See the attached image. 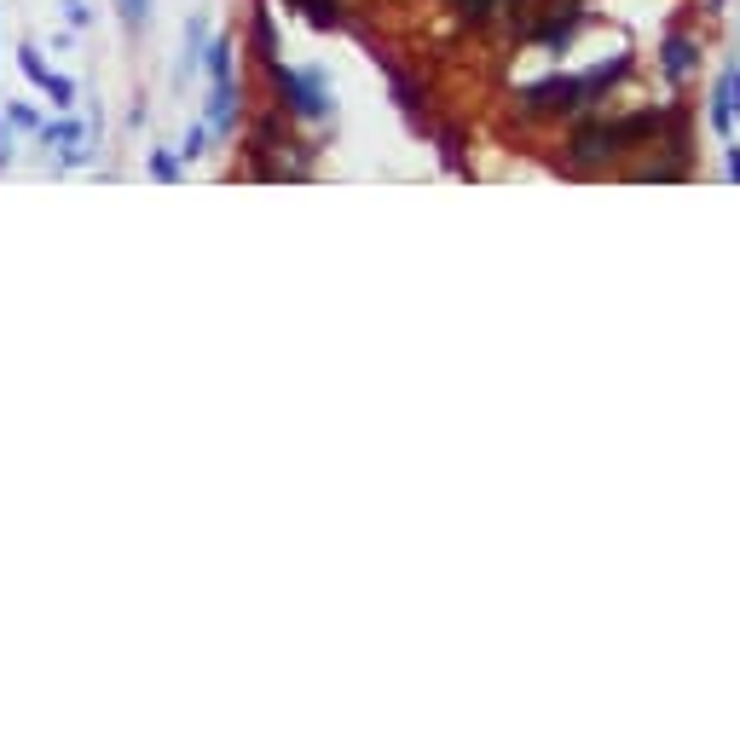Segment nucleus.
I'll use <instances>...</instances> for the list:
<instances>
[{"mask_svg":"<svg viewBox=\"0 0 740 734\" xmlns=\"http://www.w3.org/2000/svg\"><path fill=\"white\" fill-rule=\"evenodd\" d=\"M625 70H631V58H613V65H596L590 75H550V81H532V88H527V110H532V116L579 110V105H585V93H596L602 81L625 75Z\"/></svg>","mask_w":740,"mask_h":734,"instance_id":"f257e3e1","label":"nucleus"},{"mask_svg":"<svg viewBox=\"0 0 740 734\" xmlns=\"http://www.w3.org/2000/svg\"><path fill=\"white\" fill-rule=\"evenodd\" d=\"M660 121H666L660 110H636V116H625V121H590V128L573 133V162H602V156H613V151H625L631 139H648Z\"/></svg>","mask_w":740,"mask_h":734,"instance_id":"f03ea898","label":"nucleus"},{"mask_svg":"<svg viewBox=\"0 0 740 734\" xmlns=\"http://www.w3.org/2000/svg\"><path fill=\"white\" fill-rule=\"evenodd\" d=\"M273 81H278V93L290 98V110H296V116H324V110H331V93H324V75H296V70L273 65Z\"/></svg>","mask_w":740,"mask_h":734,"instance_id":"7ed1b4c3","label":"nucleus"},{"mask_svg":"<svg viewBox=\"0 0 740 734\" xmlns=\"http://www.w3.org/2000/svg\"><path fill=\"white\" fill-rule=\"evenodd\" d=\"M41 139H47L53 151H65V162H88V145H81V128H76V121H47V128H41Z\"/></svg>","mask_w":740,"mask_h":734,"instance_id":"20e7f679","label":"nucleus"},{"mask_svg":"<svg viewBox=\"0 0 740 734\" xmlns=\"http://www.w3.org/2000/svg\"><path fill=\"white\" fill-rule=\"evenodd\" d=\"M209 121L220 133H232L238 128V93H232V81H215V98H209Z\"/></svg>","mask_w":740,"mask_h":734,"instance_id":"39448f33","label":"nucleus"},{"mask_svg":"<svg viewBox=\"0 0 740 734\" xmlns=\"http://www.w3.org/2000/svg\"><path fill=\"white\" fill-rule=\"evenodd\" d=\"M41 93H47L58 110H70V105H76V81H70V75H53V70H47V81H41Z\"/></svg>","mask_w":740,"mask_h":734,"instance_id":"423d86ee","label":"nucleus"},{"mask_svg":"<svg viewBox=\"0 0 740 734\" xmlns=\"http://www.w3.org/2000/svg\"><path fill=\"white\" fill-rule=\"evenodd\" d=\"M689 65H694V47H689L683 35H671V40H666V70H671V75H689Z\"/></svg>","mask_w":740,"mask_h":734,"instance_id":"0eeeda50","label":"nucleus"},{"mask_svg":"<svg viewBox=\"0 0 740 734\" xmlns=\"http://www.w3.org/2000/svg\"><path fill=\"white\" fill-rule=\"evenodd\" d=\"M573 30H579V12H555V18H550V24H539V30H532V35H539V40H567Z\"/></svg>","mask_w":740,"mask_h":734,"instance_id":"6e6552de","label":"nucleus"},{"mask_svg":"<svg viewBox=\"0 0 740 734\" xmlns=\"http://www.w3.org/2000/svg\"><path fill=\"white\" fill-rule=\"evenodd\" d=\"M209 75L232 81V40H215V47H209Z\"/></svg>","mask_w":740,"mask_h":734,"instance_id":"1a4fd4ad","label":"nucleus"},{"mask_svg":"<svg viewBox=\"0 0 740 734\" xmlns=\"http://www.w3.org/2000/svg\"><path fill=\"white\" fill-rule=\"evenodd\" d=\"M712 128H717V133H729V81L712 93Z\"/></svg>","mask_w":740,"mask_h":734,"instance_id":"9d476101","label":"nucleus"},{"mask_svg":"<svg viewBox=\"0 0 740 734\" xmlns=\"http://www.w3.org/2000/svg\"><path fill=\"white\" fill-rule=\"evenodd\" d=\"M18 65H24V75L35 81V88L47 81V65H41V53H35V47H24V53H18Z\"/></svg>","mask_w":740,"mask_h":734,"instance_id":"9b49d317","label":"nucleus"},{"mask_svg":"<svg viewBox=\"0 0 740 734\" xmlns=\"http://www.w3.org/2000/svg\"><path fill=\"white\" fill-rule=\"evenodd\" d=\"M498 7V0H458V12L469 18V24H486V12Z\"/></svg>","mask_w":740,"mask_h":734,"instance_id":"f8f14e48","label":"nucleus"},{"mask_svg":"<svg viewBox=\"0 0 740 734\" xmlns=\"http://www.w3.org/2000/svg\"><path fill=\"white\" fill-rule=\"evenodd\" d=\"M151 174H157V179H180V162H174L169 151H157V156H151Z\"/></svg>","mask_w":740,"mask_h":734,"instance_id":"ddd939ff","label":"nucleus"},{"mask_svg":"<svg viewBox=\"0 0 740 734\" xmlns=\"http://www.w3.org/2000/svg\"><path fill=\"white\" fill-rule=\"evenodd\" d=\"M255 40H261V58H273V18H255Z\"/></svg>","mask_w":740,"mask_h":734,"instance_id":"4468645a","label":"nucleus"},{"mask_svg":"<svg viewBox=\"0 0 740 734\" xmlns=\"http://www.w3.org/2000/svg\"><path fill=\"white\" fill-rule=\"evenodd\" d=\"M203 151H209V128H192L185 133V156H203Z\"/></svg>","mask_w":740,"mask_h":734,"instance_id":"2eb2a0df","label":"nucleus"},{"mask_svg":"<svg viewBox=\"0 0 740 734\" xmlns=\"http://www.w3.org/2000/svg\"><path fill=\"white\" fill-rule=\"evenodd\" d=\"M146 12H151V0H122V18H128V24H146Z\"/></svg>","mask_w":740,"mask_h":734,"instance_id":"dca6fc26","label":"nucleus"},{"mask_svg":"<svg viewBox=\"0 0 740 734\" xmlns=\"http://www.w3.org/2000/svg\"><path fill=\"white\" fill-rule=\"evenodd\" d=\"M7 116H12V128H41V116H35L30 105H12Z\"/></svg>","mask_w":740,"mask_h":734,"instance_id":"f3484780","label":"nucleus"},{"mask_svg":"<svg viewBox=\"0 0 740 734\" xmlns=\"http://www.w3.org/2000/svg\"><path fill=\"white\" fill-rule=\"evenodd\" d=\"M65 12H70V24H88V7H81V0H65Z\"/></svg>","mask_w":740,"mask_h":734,"instance_id":"a211bd4d","label":"nucleus"},{"mask_svg":"<svg viewBox=\"0 0 740 734\" xmlns=\"http://www.w3.org/2000/svg\"><path fill=\"white\" fill-rule=\"evenodd\" d=\"M729 105L740 110V70H729Z\"/></svg>","mask_w":740,"mask_h":734,"instance_id":"6ab92c4d","label":"nucleus"},{"mask_svg":"<svg viewBox=\"0 0 740 734\" xmlns=\"http://www.w3.org/2000/svg\"><path fill=\"white\" fill-rule=\"evenodd\" d=\"M729 179H740V151H729Z\"/></svg>","mask_w":740,"mask_h":734,"instance_id":"aec40b11","label":"nucleus"},{"mask_svg":"<svg viewBox=\"0 0 740 734\" xmlns=\"http://www.w3.org/2000/svg\"><path fill=\"white\" fill-rule=\"evenodd\" d=\"M12 156V145H7V133H0V162H7Z\"/></svg>","mask_w":740,"mask_h":734,"instance_id":"412c9836","label":"nucleus"}]
</instances>
